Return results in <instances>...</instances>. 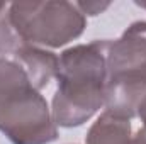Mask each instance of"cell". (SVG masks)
<instances>
[{
  "label": "cell",
  "instance_id": "7",
  "mask_svg": "<svg viewBox=\"0 0 146 144\" xmlns=\"http://www.w3.org/2000/svg\"><path fill=\"white\" fill-rule=\"evenodd\" d=\"M24 44H27L22 37L15 32L12 27L9 15L2 14L0 15V54H14L17 53Z\"/></svg>",
  "mask_w": 146,
  "mask_h": 144
},
{
  "label": "cell",
  "instance_id": "4",
  "mask_svg": "<svg viewBox=\"0 0 146 144\" xmlns=\"http://www.w3.org/2000/svg\"><path fill=\"white\" fill-rule=\"evenodd\" d=\"M9 20L27 44L61 48L83 34L85 15L72 2H21L9 5Z\"/></svg>",
  "mask_w": 146,
  "mask_h": 144
},
{
  "label": "cell",
  "instance_id": "8",
  "mask_svg": "<svg viewBox=\"0 0 146 144\" xmlns=\"http://www.w3.org/2000/svg\"><path fill=\"white\" fill-rule=\"evenodd\" d=\"M75 5L78 7V10L83 15H97V14L104 12L110 3L109 2H106V3H100V2H76Z\"/></svg>",
  "mask_w": 146,
  "mask_h": 144
},
{
  "label": "cell",
  "instance_id": "2",
  "mask_svg": "<svg viewBox=\"0 0 146 144\" xmlns=\"http://www.w3.org/2000/svg\"><path fill=\"white\" fill-rule=\"evenodd\" d=\"M0 132L12 144H49L58 139L46 98L10 58H0Z\"/></svg>",
  "mask_w": 146,
  "mask_h": 144
},
{
  "label": "cell",
  "instance_id": "6",
  "mask_svg": "<svg viewBox=\"0 0 146 144\" xmlns=\"http://www.w3.org/2000/svg\"><path fill=\"white\" fill-rule=\"evenodd\" d=\"M131 119L104 110L90 127L85 144H126L131 137Z\"/></svg>",
  "mask_w": 146,
  "mask_h": 144
},
{
  "label": "cell",
  "instance_id": "9",
  "mask_svg": "<svg viewBox=\"0 0 146 144\" xmlns=\"http://www.w3.org/2000/svg\"><path fill=\"white\" fill-rule=\"evenodd\" d=\"M138 115H139V119H141V122H143V131L146 132V95L143 97V100L139 102V105H138Z\"/></svg>",
  "mask_w": 146,
  "mask_h": 144
},
{
  "label": "cell",
  "instance_id": "5",
  "mask_svg": "<svg viewBox=\"0 0 146 144\" xmlns=\"http://www.w3.org/2000/svg\"><path fill=\"white\" fill-rule=\"evenodd\" d=\"M12 59L27 73L29 80L37 90L48 87L53 76H56L60 58L54 53L44 51L33 44H24L17 53L12 54Z\"/></svg>",
  "mask_w": 146,
  "mask_h": 144
},
{
  "label": "cell",
  "instance_id": "3",
  "mask_svg": "<svg viewBox=\"0 0 146 144\" xmlns=\"http://www.w3.org/2000/svg\"><path fill=\"white\" fill-rule=\"evenodd\" d=\"M106 110L127 119L138 115L146 95V20L131 24L114 41L107 54Z\"/></svg>",
  "mask_w": 146,
  "mask_h": 144
},
{
  "label": "cell",
  "instance_id": "12",
  "mask_svg": "<svg viewBox=\"0 0 146 144\" xmlns=\"http://www.w3.org/2000/svg\"><path fill=\"white\" fill-rule=\"evenodd\" d=\"M134 3H136L138 7H141V9H146V2H139V0H136Z\"/></svg>",
  "mask_w": 146,
  "mask_h": 144
},
{
  "label": "cell",
  "instance_id": "1",
  "mask_svg": "<svg viewBox=\"0 0 146 144\" xmlns=\"http://www.w3.org/2000/svg\"><path fill=\"white\" fill-rule=\"evenodd\" d=\"M112 41H94L63 51L58 63V88L51 115L56 126L76 127L106 107L107 54Z\"/></svg>",
  "mask_w": 146,
  "mask_h": 144
},
{
  "label": "cell",
  "instance_id": "10",
  "mask_svg": "<svg viewBox=\"0 0 146 144\" xmlns=\"http://www.w3.org/2000/svg\"><path fill=\"white\" fill-rule=\"evenodd\" d=\"M126 144H146V132L143 131V129H139V131H138Z\"/></svg>",
  "mask_w": 146,
  "mask_h": 144
},
{
  "label": "cell",
  "instance_id": "11",
  "mask_svg": "<svg viewBox=\"0 0 146 144\" xmlns=\"http://www.w3.org/2000/svg\"><path fill=\"white\" fill-rule=\"evenodd\" d=\"M5 9H9V5H7V3H3V2H0V15L3 14V10H5Z\"/></svg>",
  "mask_w": 146,
  "mask_h": 144
}]
</instances>
